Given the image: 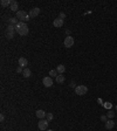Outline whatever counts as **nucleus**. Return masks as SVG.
Returning <instances> with one entry per match:
<instances>
[{"label":"nucleus","mask_w":117,"mask_h":131,"mask_svg":"<svg viewBox=\"0 0 117 131\" xmlns=\"http://www.w3.org/2000/svg\"><path fill=\"white\" fill-rule=\"evenodd\" d=\"M28 26L26 25V22H21V21H19V24L15 26V32L19 34V35H22V36H25V35H27L28 34Z\"/></svg>","instance_id":"1"},{"label":"nucleus","mask_w":117,"mask_h":131,"mask_svg":"<svg viewBox=\"0 0 117 131\" xmlns=\"http://www.w3.org/2000/svg\"><path fill=\"white\" fill-rule=\"evenodd\" d=\"M16 18L21 21V22H27L29 19H30V16L27 12H25V11H18L16 12Z\"/></svg>","instance_id":"2"},{"label":"nucleus","mask_w":117,"mask_h":131,"mask_svg":"<svg viewBox=\"0 0 117 131\" xmlns=\"http://www.w3.org/2000/svg\"><path fill=\"white\" fill-rule=\"evenodd\" d=\"M88 92V88L86 86H77L75 88V94L78 96H83Z\"/></svg>","instance_id":"3"},{"label":"nucleus","mask_w":117,"mask_h":131,"mask_svg":"<svg viewBox=\"0 0 117 131\" xmlns=\"http://www.w3.org/2000/svg\"><path fill=\"white\" fill-rule=\"evenodd\" d=\"M75 44V41H74V38L73 36H67L66 39H64V41H63V44H64V47L66 48H72Z\"/></svg>","instance_id":"4"},{"label":"nucleus","mask_w":117,"mask_h":131,"mask_svg":"<svg viewBox=\"0 0 117 131\" xmlns=\"http://www.w3.org/2000/svg\"><path fill=\"white\" fill-rule=\"evenodd\" d=\"M38 126H39V129L41 131H46L48 129V121L47 119H40Z\"/></svg>","instance_id":"5"},{"label":"nucleus","mask_w":117,"mask_h":131,"mask_svg":"<svg viewBox=\"0 0 117 131\" xmlns=\"http://www.w3.org/2000/svg\"><path fill=\"white\" fill-rule=\"evenodd\" d=\"M42 83H44V86L46 88H49L53 86V80H52L50 76H46V77H44V80H42Z\"/></svg>","instance_id":"6"},{"label":"nucleus","mask_w":117,"mask_h":131,"mask_svg":"<svg viewBox=\"0 0 117 131\" xmlns=\"http://www.w3.org/2000/svg\"><path fill=\"white\" fill-rule=\"evenodd\" d=\"M39 13H40V8H39V7H34V8H32V10L29 11L28 14L30 18H35V16L39 15Z\"/></svg>","instance_id":"7"},{"label":"nucleus","mask_w":117,"mask_h":131,"mask_svg":"<svg viewBox=\"0 0 117 131\" xmlns=\"http://www.w3.org/2000/svg\"><path fill=\"white\" fill-rule=\"evenodd\" d=\"M53 25H54V27H56V28H60V27H62L63 26V20L62 19H54V21H53Z\"/></svg>","instance_id":"8"},{"label":"nucleus","mask_w":117,"mask_h":131,"mask_svg":"<svg viewBox=\"0 0 117 131\" xmlns=\"http://www.w3.org/2000/svg\"><path fill=\"white\" fill-rule=\"evenodd\" d=\"M35 116L38 117V118H40V119H44V117L47 116V112H46L44 110H36Z\"/></svg>","instance_id":"9"},{"label":"nucleus","mask_w":117,"mask_h":131,"mask_svg":"<svg viewBox=\"0 0 117 131\" xmlns=\"http://www.w3.org/2000/svg\"><path fill=\"white\" fill-rule=\"evenodd\" d=\"M114 126H115V122H114L112 119H108V121L105 122V129H107V130H111Z\"/></svg>","instance_id":"10"},{"label":"nucleus","mask_w":117,"mask_h":131,"mask_svg":"<svg viewBox=\"0 0 117 131\" xmlns=\"http://www.w3.org/2000/svg\"><path fill=\"white\" fill-rule=\"evenodd\" d=\"M28 64V61H27V58H19V67H22V68H27L26 66Z\"/></svg>","instance_id":"11"},{"label":"nucleus","mask_w":117,"mask_h":131,"mask_svg":"<svg viewBox=\"0 0 117 131\" xmlns=\"http://www.w3.org/2000/svg\"><path fill=\"white\" fill-rule=\"evenodd\" d=\"M10 8H11V11L16 12V10L19 8V4H18V1H15V0H11V6H10Z\"/></svg>","instance_id":"12"},{"label":"nucleus","mask_w":117,"mask_h":131,"mask_svg":"<svg viewBox=\"0 0 117 131\" xmlns=\"http://www.w3.org/2000/svg\"><path fill=\"white\" fill-rule=\"evenodd\" d=\"M56 70H58V74L63 75V73L66 72V67H64L63 64H58V67H56Z\"/></svg>","instance_id":"13"},{"label":"nucleus","mask_w":117,"mask_h":131,"mask_svg":"<svg viewBox=\"0 0 117 131\" xmlns=\"http://www.w3.org/2000/svg\"><path fill=\"white\" fill-rule=\"evenodd\" d=\"M22 75L26 77V78H28L29 76L32 75V72H30V69L29 68H24V72H22Z\"/></svg>","instance_id":"14"},{"label":"nucleus","mask_w":117,"mask_h":131,"mask_svg":"<svg viewBox=\"0 0 117 131\" xmlns=\"http://www.w3.org/2000/svg\"><path fill=\"white\" fill-rule=\"evenodd\" d=\"M64 80H66V77H64L63 75H58V77L55 78V81H56V83H58V84H61V83H63V82H64Z\"/></svg>","instance_id":"15"},{"label":"nucleus","mask_w":117,"mask_h":131,"mask_svg":"<svg viewBox=\"0 0 117 131\" xmlns=\"http://www.w3.org/2000/svg\"><path fill=\"white\" fill-rule=\"evenodd\" d=\"M8 22H10V25H13V26H16L19 24V21H18L16 18H10L8 19Z\"/></svg>","instance_id":"16"},{"label":"nucleus","mask_w":117,"mask_h":131,"mask_svg":"<svg viewBox=\"0 0 117 131\" xmlns=\"http://www.w3.org/2000/svg\"><path fill=\"white\" fill-rule=\"evenodd\" d=\"M0 4L2 7H7V6H11V0H1Z\"/></svg>","instance_id":"17"},{"label":"nucleus","mask_w":117,"mask_h":131,"mask_svg":"<svg viewBox=\"0 0 117 131\" xmlns=\"http://www.w3.org/2000/svg\"><path fill=\"white\" fill-rule=\"evenodd\" d=\"M6 33H15V26H13V25H8V26H7Z\"/></svg>","instance_id":"18"},{"label":"nucleus","mask_w":117,"mask_h":131,"mask_svg":"<svg viewBox=\"0 0 117 131\" xmlns=\"http://www.w3.org/2000/svg\"><path fill=\"white\" fill-rule=\"evenodd\" d=\"M58 70H56V69H52V70H50V72H49V76H50V77H55V78H56V77H58Z\"/></svg>","instance_id":"19"},{"label":"nucleus","mask_w":117,"mask_h":131,"mask_svg":"<svg viewBox=\"0 0 117 131\" xmlns=\"http://www.w3.org/2000/svg\"><path fill=\"white\" fill-rule=\"evenodd\" d=\"M114 116H115V112H114L112 110H109V111L107 112V117H108L109 119H111V118H114Z\"/></svg>","instance_id":"20"},{"label":"nucleus","mask_w":117,"mask_h":131,"mask_svg":"<svg viewBox=\"0 0 117 131\" xmlns=\"http://www.w3.org/2000/svg\"><path fill=\"white\" fill-rule=\"evenodd\" d=\"M14 34L15 33H6V38H7L8 40H12V39L14 38Z\"/></svg>","instance_id":"21"},{"label":"nucleus","mask_w":117,"mask_h":131,"mask_svg":"<svg viewBox=\"0 0 117 131\" xmlns=\"http://www.w3.org/2000/svg\"><path fill=\"white\" fill-rule=\"evenodd\" d=\"M46 118H47V121H48V122H50V121L53 119V114L48 112V114H47V116H46Z\"/></svg>","instance_id":"22"},{"label":"nucleus","mask_w":117,"mask_h":131,"mask_svg":"<svg viewBox=\"0 0 117 131\" xmlns=\"http://www.w3.org/2000/svg\"><path fill=\"white\" fill-rule=\"evenodd\" d=\"M58 18H60V19H62V20H64V19H66V14H64L63 12H61V13L58 14Z\"/></svg>","instance_id":"23"},{"label":"nucleus","mask_w":117,"mask_h":131,"mask_svg":"<svg viewBox=\"0 0 117 131\" xmlns=\"http://www.w3.org/2000/svg\"><path fill=\"white\" fill-rule=\"evenodd\" d=\"M101 121H102V122H107V121H108L107 115H102V116H101Z\"/></svg>","instance_id":"24"},{"label":"nucleus","mask_w":117,"mask_h":131,"mask_svg":"<svg viewBox=\"0 0 117 131\" xmlns=\"http://www.w3.org/2000/svg\"><path fill=\"white\" fill-rule=\"evenodd\" d=\"M22 72H24V68H22V67H18V68H16V73L22 74Z\"/></svg>","instance_id":"25"},{"label":"nucleus","mask_w":117,"mask_h":131,"mask_svg":"<svg viewBox=\"0 0 117 131\" xmlns=\"http://www.w3.org/2000/svg\"><path fill=\"white\" fill-rule=\"evenodd\" d=\"M69 87H70V88H76V84H75V82H73V81H72V82H70V84H69Z\"/></svg>","instance_id":"26"},{"label":"nucleus","mask_w":117,"mask_h":131,"mask_svg":"<svg viewBox=\"0 0 117 131\" xmlns=\"http://www.w3.org/2000/svg\"><path fill=\"white\" fill-rule=\"evenodd\" d=\"M4 119H5V116L1 114V115H0V121H1V122H4Z\"/></svg>","instance_id":"27"},{"label":"nucleus","mask_w":117,"mask_h":131,"mask_svg":"<svg viewBox=\"0 0 117 131\" xmlns=\"http://www.w3.org/2000/svg\"><path fill=\"white\" fill-rule=\"evenodd\" d=\"M66 34L69 36V35H70V30H69V29H67V30H66Z\"/></svg>","instance_id":"28"},{"label":"nucleus","mask_w":117,"mask_h":131,"mask_svg":"<svg viewBox=\"0 0 117 131\" xmlns=\"http://www.w3.org/2000/svg\"><path fill=\"white\" fill-rule=\"evenodd\" d=\"M97 102L100 103V104H102V103H103V101H102V100H101V98H98V100H97Z\"/></svg>","instance_id":"29"},{"label":"nucleus","mask_w":117,"mask_h":131,"mask_svg":"<svg viewBox=\"0 0 117 131\" xmlns=\"http://www.w3.org/2000/svg\"><path fill=\"white\" fill-rule=\"evenodd\" d=\"M46 131H54V130H46Z\"/></svg>","instance_id":"30"},{"label":"nucleus","mask_w":117,"mask_h":131,"mask_svg":"<svg viewBox=\"0 0 117 131\" xmlns=\"http://www.w3.org/2000/svg\"><path fill=\"white\" fill-rule=\"evenodd\" d=\"M116 111H117V105H116Z\"/></svg>","instance_id":"31"}]
</instances>
